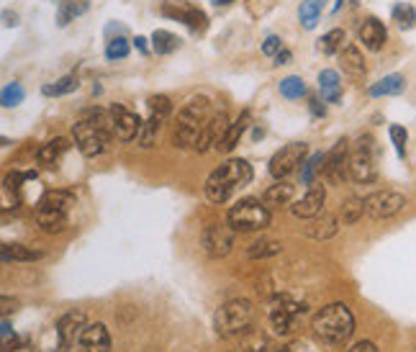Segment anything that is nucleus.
<instances>
[{"mask_svg": "<svg viewBox=\"0 0 416 352\" xmlns=\"http://www.w3.org/2000/svg\"><path fill=\"white\" fill-rule=\"evenodd\" d=\"M113 134H116L113 113L106 111V108H87L72 124V139H75L78 149L83 152V157H87V160L103 155Z\"/></svg>", "mask_w": 416, "mask_h": 352, "instance_id": "nucleus-1", "label": "nucleus"}, {"mask_svg": "<svg viewBox=\"0 0 416 352\" xmlns=\"http://www.w3.org/2000/svg\"><path fill=\"white\" fill-rule=\"evenodd\" d=\"M252 177H254V173H252V165L247 160H226L223 165H219L211 175L206 177V196L211 204L221 206L239 188L250 186Z\"/></svg>", "mask_w": 416, "mask_h": 352, "instance_id": "nucleus-2", "label": "nucleus"}, {"mask_svg": "<svg viewBox=\"0 0 416 352\" xmlns=\"http://www.w3.org/2000/svg\"><path fill=\"white\" fill-rule=\"evenodd\" d=\"M211 100L204 96H195L177 111V121H175L173 144L180 149H195L198 137L204 131L206 121L211 118Z\"/></svg>", "mask_w": 416, "mask_h": 352, "instance_id": "nucleus-3", "label": "nucleus"}, {"mask_svg": "<svg viewBox=\"0 0 416 352\" xmlns=\"http://www.w3.org/2000/svg\"><path fill=\"white\" fill-rule=\"evenodd\" d=\"M311 329L327 344H342L355 334V316L344 303H329L314 314Z\"/></svg>", "mask_w": 416, "mask_h": 352, "instance_id": "nucleus-4", "label": "nucleus"}, {"mask_svg": "<svg viewBox=\"0 0 416 352\" xmlns=\"http://www.w3.org/2000/svg\"><path fill=\"white\" fill-rule=\"evenodd\" d=\"M69 206H72V193H67V190H47L36 201V208H34V219L41 226V232H47V234L65 232Z\"/></svg>", "mask_w": 416, "mask_h": 352, "instance_id": "nucleus-5", "label": "nucleus"}, {"mask_svg": "<svg viewBox=\"0 0 416 352\" xmlns=\"http://www.w3.org/2000/svg\"><path fill=\"white\" fill-rule=\"evenodd\" d=\"M254 324V306L247 298H234L226 301L213 314V329L219 337H237L244 334L247 329H252Z\"/></svg>", "mask_w": 416, "mask_h": 352, "instance_id": "nucleus-6", "label": "nucleus"}, {"mask_svg": "<svg viewBox=\"0 0 416 352\" xmlns=\"http://www.w3.org/2000/svg\"><path fill=\"white\" fill-rule=\"evenodd\" d=\"M226 219L234 232H262L265 226H270V208L260 198H242L232 206Z\"/></svg>", "mask_w": 416, "mask_h": 352, "instance_id": "nucleus-7", "label": "nucleus"}, {"mask_svg": "<svg viewBox=\"0 0 416 352\" xmlns=\"http://www.w3.org/2000/svg\"><path fill=\"white\" fill-rule=\"evenodd\" d=\"M349 177L355 183H373L377 177V147L373 137H360L349 149Z\"/></svg>", "mask_w": 416, "mask_h": 352, "instance_id": "nucleus-8", "label": "nucleus"}, {"mask_svg": "<svg viewBox=\"0 0 416 352\" xmlns=\"http://www.w3.org/2000/svg\"><path fill=\"white\" fill-rule=\"evenodd\" d=\"M234 234H237V232H234V226L229 224V219H226V221H211V224H206L204 232H201V245H204L208 257L219 260V257H226V254L232 252Z\"/></svg>", "mask_w": 416, "mask_h": 352, "instance_id": "nucleus-9", "label": "nucleus"}, {"mask_svg": "<svg viewBox=\"0 0 416 352\" xmlns=\"http://www.w3.org/2000/svg\"><path fill=\"white\" fill-rule=\"evenodd\" d=\"M309 144L306 142H291L285 144L281 152H275V157L270 160V175L275 180H285L288 175H293L296 170L303 167V162L309 160Z\"/></svg>", "mask_w": 416, "mask_h": 352, "instance_id": "nucleus-10", "label": "nucleus"}, {"mask_svg": "<svg viewBox=\"0 0 416 352\" xmlns=\"http://www.w3.org/2000/svg\"><path fill=\"white\" fill-rule=\"evenodd\" d=\"M321 175L329 186H342L349 177V142L339 139L337 144L331 147V152L324 157V167Z\"/></svg>", "mask_w": 416, "mask_h": 352, "instance_id": "nucleus-11", "label": "nucleus"}, {"mask_svg": "<svg viewBox=\"0 0 416 352\" xmlns=\"http://www.w3.org/2000/svg\"><path fill=\"white\" fill-rule=\"evenodd\" d=\"M160 10H162V16H167V19L185 23L190 31H206L208 29V16H206L198 6L188 3V0H165Z\"/></svg>", "mask_w": 416, "mask_h": 352, "instance_id": "nucleus-12", "label": "nucleus"}, {"mask_svg": "<svg viewBox=\"0 0 416 352\" xmlns=\"http://www.w3.org/2000/svg\"><path fill=\"white\" fill-rule=\"evenodd\" d=\"M404 206H406V198L401 196L398 190H377V193L365 198V211H368V216L375 219V221H383V219L396 216Z\"/></svg>", "mask_w": 416, "mask_h": 352, "instance_id": "nucleus-13", "label": "nucleus"}, {"mask_svg": "<svg viewBox=\"0 0 416 352\" xmlns=\"http://www.w3.org/2000/svg\"><path fill=\"white\" fill-rule=\"evenodd\" d=\"M303 303L293 301V298H288V296H278L275 298V303H272L270 309V322H272V329L278 334H291L293 329V319L298 316V314H303Z\"/></svg>", "mask_w": 416, "mask_h": 352, "instance_id": "nucleus-14", "label": "nucleus"}, {"mask_svg": "<svg viewBox=\"0 0 416 352\" xmlns=\"http://www.w3.org/2000/svg\"><path fill=\"white\" fill-rule=\"evenodd\" d=\"M324 204H327V188L324 186H309V190L291 204V214L296 219H316V216L324 214Z\"/></svg>", "mask_w": 416, "mask_h": 352, "instance_id": "nucleus-15", "label": "nucleus"}, {"mask_svg": "<svg viewBox=\"0 0 416 352\" xmlns=\"http://www.w3.org/2000/svg\"><path fill=\"white\" fill-rule=\"evenodd\" d=\"M229 126H232V121H229V116H226L223 111L213 113V116L206 121L201 137H198L195 152H201V155H204V152H208V149H219V144L223 142V137H226Z\"/></svg>", "mask_w": 416, "mask_h": 352, "instance_id": "nucleus-16", "label": "nucleus"}, {"mask_svg": "<svg viewBox=\"0 0 416 352\" xmlns=\"http://www.w3.org/2000/svg\"><path fill=\"white\" fill-rule=\"evenodd\" d=\"M85 314L83 311H67L57 322V344L59 350H69V347H78L80 337L85 332Z\"/></svg>", "mask_w": 416, "mask_h": 352, "instance_id": "nucleus-17", "label": "nucleus"}, {"mask_svg": "<svg viewBox=\"0 0 416 352\" xmlns=\"http://www.w3.org/2000/svg\"><path fill=\"white\" fill-rule=\"evenodd\" d=\"M111 113H113V129H116V137L121 142H134L139 139V131H142V118L136 116L134 111H129L124 106H111Z\"/></svg>", "mask_w": 416, "mask_h": 352, "instance_id": "nucleus-18", "label": "nucleus"}, {"mask_svg": "<svg viewBox=\"0 0 416 352\" xmlns=\"http://www.w3.org/2000/svg\"><path fill=\"white\" fill-rule=\"evenodd\" d=\"M358 36L360 41H362V47H368L370 52H380L386 47L388 31L386 26H383V21H377L375 16H368V19L360 23Z\"/></svg>", "mask_w": 416, "mask_h": 352, "instance_id": "nucleus-19", "label": "nucleus"}, {"mask_svg": "<svg viewBox=\"0 0 416 352\" xmlns=\"http://www.w3.org/2000/svg\"><path fill=\"white\" fill-rule=\"evenodd\" d=\"M78 352H111V337L106 324H87L78 342Z\"/></svg>", "mask_w": 416, "mask_h": 352, "instance_id": "nucleus-20", "label": "nucleus"}, {"mask_svg": "<svg viewBox=\"0 0 416 352\" xmlns=\"http://www.w3.org/2000/svg\"><path fill=\"white\" fill-rule=\"evenodd\" d=\"M67 149H69V139L57 137V139H52V142H47V144H41V147L36 149V160H39L41 167H57L59 160L65 157Z\"/></svg>", "mask_w": 416, "mask_h": 352, "instance_id": "nucleus-21", "label": "nucleus"}, {"mask_svg": "<svg viewBox=\"0 0 416 352\" xmlns=\"http://www.w3.org/2000/svg\"><path fill=\"white\" fill-rule=\"evenodd\" d=\"M293 198H296V186L288 183V180H278L275 186H270L265 190L262 201H265L267 208H281V206H291Z\"/></svg>", "mask_w": 416, "mask_h": 352, "instance_id": "nucleus-22", "label": "nucleus"}, {"mask_svg": "<svg viewBox=\"0 0 416 352\" xmlns=\"http://www.w3.org/2000/svg\"><path fill=\"white\" fill-rule=\"evenodd\" d=\"M0 257H3V263H36L44 254L39 250H34V247L19 245V242H6L0 247Z\"/></svg>", "mask_w": 416, "mask_h": 352, "instance_id": "nucleus-23", "label": "nucleus"}, {"mask_svg": "<svg viewBox=\"0 0 416 352\" xmlns=\"http://www.w3.org/2000/svg\"><path fill=\"white\" fill-rule=\"evenodd\" d=\"M337 232H339V221L329 214H321V216H316V219H311V224L306 226V236L316 239V242L331 239Z\"/></svg>", "mask_w": 416, "mask_h": 352, "instance_id": "nucleus-24", "label": "nucleus"}, {"mask_svg": "<svg viewBox=\"0 0 416 352\" xmlns=\"http://www.w3.org/2000/svg\"><path fill=\"white\" fill-rule=\"evenodd\" d=\"M319 93H321V100H327V103H339V100H342V82H339L337 69H321Z\"/></svg>", "mask_w": 416, "mask_h": 352, "instance_id": "nucleus-25", "label": "nucleus"}, {"mask_svg": "<svg viewBox=\"0 0 416 352\" xmlns=\"http://www.w3.org/2000/svg\"><path fill=\"white\" fill-rule=\"evenodd\" d=\"M404 90H406V80H404V75L393 72V75H386L383 80L373 82V85H370V96H373V98H383V96H401Z\"/></svg>", "mask_w": 416, "mask_h": 352, "instance_id": "nucleus-26", "label": "nucleus"}, {"mask_svg": "<svg viewBox=\"0 0 416 352\" xmlns=\"http://www.w3.org/2000/svg\"><path fill=\"white\" fill-rule=\"evenodd\" d=\"M250 121H252V113L250 111H242L239 118L232 121V126H229V131H226V137H223V142L219 144V152H232V149L239 144V139L244 137V131L250 129Z\"/></svg>", "mask_w": 416, "mask_h": 352, "instance_id": "nucleus-27", "label": "nucleus"}, {"mask_svg": "<svg viewBox=\"0 0 416 352\" xmlns=\"http://www.w3.org/2000/svg\"><path fill=\"white\" fill-rule=\"evenodd\" d=\"M339 62H342V69L349 72V75H362L365 72V57L362 52L355 47V44H344L342 52H339Z\"/></svg>", "mask_w": 416, "mask_h": 352, "instance_id": "nucleus-28", "label": "nucleus"}, {"mask_svg": "<svg viewBox=\"0 0 416 352\" xmlns=\"http://www.w3.org/2000/svg\"><path fill=\"white\" fill-rule=\"evenodd\" d=\"M327 8V0H303L298 8V21L303 29H316L321 19V10Z\"/></svg>", "mask_w": 416, "mask_h": 352, "instance_id": "nucleus-29", "label": "nucleus"}, {"mask_svg": "<svg viewBox=\"0 0 416 352\" xmlns=\"http://www.w3.org/2000/svg\"><path fill=\"white\" fill-rule=\"evenodd\" d=\"M87 8H90V0H59L57 23L59 26H67L69 21H75L78 16L87 13Z\"/></svg>", "mask_w": 416, "mask_h": 352, "instance_id": "nucleus-30", "label": "nucleus"}, {"mask_svg": "<svg viewBox=\"0 0 416 352\" xmlns=\"http://www.w3.org/2000/svg\"><path fill=\"white\" fill-rule=\"evenodd\" d=\"M152 50L157 54H173V52L180 50V39L175 36L173 31H165V29H157L152 34Z\"/></svg>", "mask_w": 416, "mask_h": 352, "instance_id": "nucleus-31", "label": "nucleus"}, {"mask_svg": "<svg viewBox=\"0 0 416 352\" xmlns=\"http://www.w3.org/2000/svg\"><path fill=\"white\" fill-rule=\"evenodd\" d=\"M283 252V245L278 242V239H257L254 245H250V250H247V254H250L252 260H267V257H275V254Z\"/></svg>", "mask_w": 416, "mask_h": 352, "instance_id": "nucleus-32", "label": "nucleus"}, {"mask_svg": "<svg viewBox=\"0 0 416 352\" xmlns=\"http://www.w3.org/2000/svg\"><path fill=\"white\" fill-rule=\"evenodd\" d=\"M344 39H347V34H344V31L331 29L319 39L316 50H319L321 54H327V57H329V54H339V52H342V44H344Z\"/></svg>", "mask_w": 416, "mask_h": 352, "instance_id": "nucleus-33", "label": "nucleus"}, {"mask_svg": "<svg viewBox=\"0 0 416 352\" xmlns=\"http://www.w3.org/2000/svg\"><path fill=\"white\" fill-rule=\"evenodd\" d=\"M393 21L401 31H411L416 26V8L408 3H398L393 6Z\"/></svg>", "mask_w": 416, "mask_h": 352, "instance_id": "nucleus-34", "label": "nucleus"}, {"mask_svg": "<svg viewBox=\"0 0 416 352\" xmlns=\"http://www.w3.org/2000/svg\"><path fill=\"white\" fill-rule=\"evenodd\" d=\"M324 157L321 152H316V155H311L306 162H303V167H300V183L303 186H314V177L321 175V167H324Z\"/></svg>", "mask_w": 416, "mask_h": 352, "instance_id": "nucleus-35", "label": "nucleus"}, {"mask_svg": "<svg viewBox=\"0 0 416 352\" xmlns=\"http://www.w3.org/2000/svg\"><path fill=\"white\" fill-rule=\"evenodd\" d=\"M362 214H368V211H365V201L358 196L347 198L344 206H342V221H344V224H358L360 219H362Z\"/></svg>", "mask_w": 416, "mask_h": 352, "instance_id": "nucleus-36", "label": "nucleus"}, {"mask_svg": "<svg viewBox=\"0 0 416 352\" xmlns=\"http://www.w3.org/2000/svg\"><path fill=\"white\" fill-rule=\"evenodd\" d=\"M160 126H162V118H157V116H149L142 124V131H139V147H144V149H149L152 144H155V139H157V134H160Z\"/></svg>", "mask_w": 416, "mask_h": 352, "instance_id": "nucleus-37", "label": "nucleus"}, {"mask_svg": "<svg viewBox=\"0 0 416 352\" xmlns=\"http://www.w3.org/2000/svg\"><path fill=\"white\" fill-rule=\"evenodd\" d=\"M281 96L288 100H298L300 96H306V82L298 75H288L281 80Z\"/></svg>", "mask_w": 416, "mask_h": 352, "instance_id": "nucleus-38", "label": "nucleus"}, {"mask_svg": "<svg viewBox=\"0 0 416 352\" xmlns=\"http://www.w3.org/2000/svg\"><path fill=\"white\" fill-rule=\"evenodd\" d=\"M23 98H26V90H23V85L21 82H8L6 88L0 90V103L6 108H16L23 103Z\"/></svg>", "mask_w": 416, "mask_h": 352, "instance_id": "nucleus-39", "label": "nucleus"}, {"mask_svg": "<svg viewBox=\"0 0 416 352\" xmlns=\"http://www.w3.org/2000/svg\"><path fill=\"white\" fill-rule=\"evenodd\" d=\"M78 85H80L78 78H75V75H67V78L57 80L54 85H44L41 93L49 96V98H52V96H67V93H72V90H78Z\"/></svg>", "mask_w": 416, "mask_h": 352, "instance_id": "nucleus-40", "label": "nucleus"}, {"mask_svg": "<svg viewBox=\"0 0 416 352\" xmlns=\"http://www.w3.org/2000/svg\"><path fill=\"white\" fill-rule=\"evenodd\" d=\"M129 41H126V36H113V39H108V47H106V59H111V62H116V59H126L129 57Z\"/></svg>", "mask_w": 416, "mask_h": 352, "instance_id": "nucleus-41", "label": "nucleus"}, {"mask_svg": "<svg viewBox=\"0 0 416 352\" xmlns=\"http://www.w3.org/2000/svg\"><path fill=\"white\" fill-rule=\"evenodd\" d=\"M146 108H149V113H152V116L162 118V121L173 113V103H170L167 96H152V98L146 100Z\"/></svg>", "mask_w": 416, "mask_h": 352, "instance_id": "nucleus-42", "label": "nucleus"}, {"mask_svg": "<svg viewBox=\"0 0 416 352\" xmlns=\"http://www.w3.org/2000/svg\"><path fill=\"white\" fill-rule=\"evenodd\" d=\"M388 134H391V142H393V147H396L398 157L404 160L406 157V142H408V131L404 126H398V124H393V126L388 129Z\"/></svg>", "mask_w": 416, "mask_h": 352, "instance_id": "nucleus-43", "label": "nucleus"}, {"mask_svg": "<svg viewBox=\"0 0 416 352\" xmlns=\"http://www.w3.org/2000/svg\"><path fill=\"white\" fill-rule=\"evenodd\" d=\"M283 52V41L281 36H267L265 44H262V54H267V57H278Z\"/></svg>", "mask_w": 416, "mask_h": 352, "instance_id": "nucleus-44", "label": "nucleus"}, {"mask_svg": "<svg viewBox=\"0 0 416 352\" xmlns=\"http://www.w3.org/2000/svg\"><path fill=\"white\" fill-rule=\"evenodd\" d=\"M349 352H380L375 347V342H370V340H362V342H358V344H352V350Z\"/></svg>", "mask_w": 416, "mask_h": 352, "instance_id": "nucleus-45", "label": "nucleus"}, {"mask_svg": "<svg viewBox=\"0 0 416 352\" xmlns=\"http://www.w3.org/2000/svg\"><path fill=\"white\" fill-rule=\"evenodd\" d=\"M309 108H311V113H314V116H316V118H324V116H327V108L321 106V100L314 98V100H311V103H309Z\"/></svg>", "mask_w": 416, "mask_h": 352, "instance_id": "nucleus-46", "label": "nucleus"}, {"mask_svg": "<svg viewBox=\"0 0 416 352\" xmlns=\"http://www.w3.org/2000/svg\"><path fill=\"white\" fill-rule=\"evenodd\" d=\"M16 306H19V301H16V298L10 301L8 296H3V316H8L10 311H16Z\"/></svg>", "mask_w": 416, "mask_h": 352, "instance_id": "nucleus-47", "label": "nucleus"}, {"mask_svg": "<svg viewBox=\"0 0 416 352\" xmlns=\"http://www.w3.org/2000/svg\"><path fill=\"white\" fill-rule=\"evenodd\" d=\"M3 23H6V26H19V16H16V13H10V10H3Z\"/></svg>", "mask_w": 416, "mask_h": 352, "instance_id": "nucleus-48", "label": "nucleus"}, {"mask_svg": "<svg viewBox=\"0 0 416 352\" xmlns=\"http://www.w3.org/2000/svg\"><path fill=\"white\" fill-rule=\"evenodd\" d=\"M288 62H291V52L288 50H283L281 54L275 57V65H288Z\"/></svg>", "mask_w": 416, "mask_h": 352, "instance_id": "nucleus-49", "label": "nucleus"}, {"mask_svg": "<svg viewBox=\"0 0 416 352\" xmlns=\"http://www.w3.org/2000/svg\"><path fill=\"white\" fill-rule=\"evenodd\" d=\"M134 44H136V50H139V52H144V54L149 52V47H146V39H144V36H136Z\"/></svg>", "mask_w": 416, "mask_h": 352, "instance_id": "nucleus-50", "label": "nucleus"}, {"mask_svg": "<svg viewBox=\"0 0 416 352\" xmlns=\"http://www.w3.org/2000/svg\"><path fill=\"white\" fill-rule=\"evenodd\" d=\"M216 6H226V3H232V0H213Z\"/></svg>", "mask_w": 416, "mask_h": 352, "instance_id": "nucleus-51", "label": "nucleus"}, {"mask_svg": "<svg viewBox=\"0 0 416 352\" xmlns=\"http://www.w3.org/2000/svg\"><path fill=\"white\" fill-rule=\"evenodd\" d=\"M278 352H291V347H281Z\"/></svg>", "mask_w": 416, "mask_h": 352, "instance_id": "nucleus-52", "label": "nucleus"}]
</instances>
